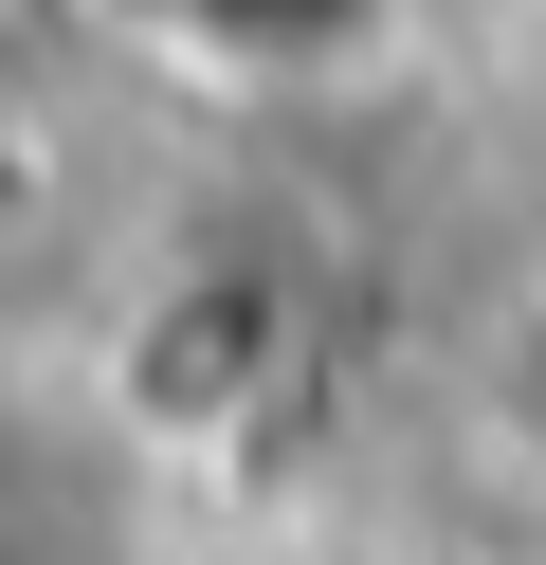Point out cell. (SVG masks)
Listing matches in <instances>:
<instances>
[{"label": "cell", "mask_w": 546, "mask_h": 565, "mask_svg": "<svg viewBox=\"0 0 546 565\" xmlns=\"http://www.w3.org/2000/svg\"><path fill=\"white\" fill-rule=\"evenodd\" d=\"M128 19H164L182 55H346V38H383V0H128Z\"/></svg>", "instance_id": "cell-1"}]
</instances>
